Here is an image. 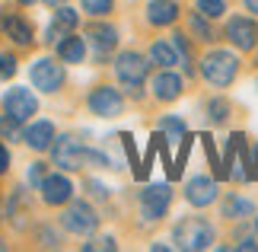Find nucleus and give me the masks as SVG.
<instances>
[{
    "label": "nucleus",
    "mask_w": 258,
    "mask_h": 252,
    "mask_svg": "<svg viewBox=\"0 0 258 252\" xmlns=\"http://www.w3.org/2000/svg\"><path fill=\"white\" fill-rule=\"evenodd\" d=\"M51 157H54V163H57V166H64V169L112 166V163H108V157H102V154H96V150L83 147L80 140H74V137H61L57 144H51Z\"/></svg>",
    "instance_id": "obj_1"
},
{
    "label": "nucleus",
    "mask_w": 258,
    "mask_h": 252,
    "mask_svg": "<svg viewBox=\"0 0 258 252\" xmlns=\"http://www.w3.org/2000/svg\"><path fill=\"white\" fill-rule=\"evenodd\" d=\"M172 239L178 249H188V252L211 249L214 246V227L204 217H182L172 230Z\"/></svg>",
    "instance_id": "obj_2"
},
{
    "label": "nucleus",
    "mask_w": 258,
    "mask_h": 252,
    "mask_svg": "<svg viewBox=\"0 0 258 252\" xmlns=\"http://www.w3.org/2000/svg\"><path fill=\"white\" fill-rule=\"evenodd\" d=\"M115 74L124 83L127 93L141 96V86H144L147 74H150V64H147V58L137 55V52H121V55L115 58Z\"/></svg>",
    "instance_id": "obj_3"
},
{
    "label": "nucleus",
    "mask_w": 258,
    "mask_h": 252,
    "mask_svg": "<svg viewBox=\"0 0 258 252\" xmlns=\"http://www.w3.org/2000/svg\"><path fill=\"white\" fill-rule=\"evenodd\" d=\"M236 70H239V61H236L233 52H211L201 61V74L214 86H230L236 80Z\"/></svg>",
    "instance_id": "obj_4"
},
{
    "label": "nucleus",
    "mask_w": 258,
    "mask_h": 252,
    "mask_svg": "<svg viewBox=\"0 0 258 252\" xmlns=\"http://www.w3.org/2000/svg\"><path fill=\"white\" fill-rule=\"evenodd\" d=\"M61 220H64V227L71 230V233H77V236H89V233H96V227H99L96 211L89 208L86 201H74V205L61 214Z\"/></svg>",
    "instance_id": "obj_5"
},
{
    "label": "nucleus",
    "mask_w": 258,
    "mask_h": 252,
    "mask_svg": "<svg viewBox=\"0 0 258 252\" xmlns=\"http://www.w3.org/2000/svg\"><path fill=\"white\" fill-rule=\"evenodd\" d=\"M29 77H32L35 89H42V93H54V89H61V83H64V70L57 61H51V58H38L32 64V70H29Z\"/></svg>",
    "instance_id": "obj_6"
},
{
    "label": "nucleus",
    "mask_w": 258,
    "mask_h": 252,
    "mask_svg": "<svg viewBox=\"0 0 258 252\" xmlns=\"http://www.w3.org/2000/svg\"><path fill=\"white\" fill-rule=\"evenodd\" d=\"M4 109H7V115L19 118V122H29V118L38 112V99L29 93L26 86H13V89H7V96H4Z\"/></svg>",
    "instance_id": "obj_7"
},
{
    "label": "nucleus",
    "mask_w": 258,
    "mask_h": 252,
    "mask_svg": "<svg viewBox=\"0 0 258 252\" xmlns=\"http://www.w3.org/2000/svg\"><path fill=\"white\" fill-rule=\"evenodd\" d=\"M169 201H172V188L169 185H147L141 191V211H144V217L147 220H160L166 214V208H169Z\"/></svg>",
    "instance_id": "obj_8"
},
{
    "label": "nucleus",
    "mask_w": 258,
    "mask_h": 252,
    "mask_svg": "<svg viewBox=\"0 0 258 252\" xmlns=\"http://www.w3.org/2000/svg\"><path fill=\"white\" fill-rule=\"evenodd\" d=\"M89 109H93V115L115 118V115H121L124 99H121V93H118V89H112V86H96L93 93H89Z\"/></svg>",
    "instance_id": "obj_9"
},
{
    "label": "nucleus",
    "mask_w": 258,
    "mask_h": 252,
    "mask_svg": "<svg viewBox=\"0 0 258 252\" xmlns=\"http://www.w3.org/2000/svg\"><path fill=\"white\" fill-rule=\"evenodd\" d=\"M226 38H230L236 48H242V52L255 48V42H258V26H255V19H249V16H233L230 23H226Z\"/></svg>",
    "instance_id": "obj_10"
},
{
    "label": "nucleus",
    "mask_w": 258,
    "mask_h": 252,
    "mask_svg": "<svg viewBox=\"0 0 258 252\" xmlns=\"http://www.w3.org/2000/svg\"><path fill=\"white\" fill-rule=\"evenodd\" d=\"M86 42L93 45V52L99 61H105L108 55H112V48L118 45V32L112 26H102V23H96V26H89L86 29Z\"/></svg>",
    "instance_id": "obj_11"
},
{
    "label": "nucleus",
    "mask_w": 258,
    "mask_h": 252,
    "mask_svg": "<svg viewBox=\"0 0 258 252\" xmlns=\"http://www.w3.org/2000/svg\"><path fill=\"white\" fill-rule=\"evenodd\" d=\"M185 198H188V205H195V208H207V205H214V198H217V182H214V179H207V176H195V179H188V185H185Z\"/></svg>",
    "instance_id": "obj_12"
},
{
    "label": "nucleus",
    "mask_w": 258,
    "mask_h": 252,
    "mask_svg": "<svg viewBox=\"0 0 258 252\" xmlns=\"http://www.w3.org/2000/svg\"><path fill=\"white\" fill-rule=\"evenodd\" d=\"M74 195V182L67 176H45V182H42V198H45V205H67Z\"/></svg>",
    "instance_id": "obj_13"
},
{
    "label": "nucleus",
    "mask_w": 258,
    "mask_h": 252,
    "mask_svg": "<svg viewBox=\"0 0 258 252\" xmlns=\"http://www.w3.org/2000/svg\"><path fill=\"white\" fill-rule=\"evenodd\" d=\"M153 93H156L160 103H172V99L182 96V77L172 74L169 67H163L160 74L153 77Z\"/></svg>",
    "instance_id": "obj_14"
},
{
    "label": "nucleus",
    "mask_w": 258,
    "mask_h": 252,
    "mask_svg": "<svg viewBox=\"0 0 258 252\" xmlns=\"http://www.w3.org/2000/svg\"><path fill=\"white\" fill-rule=\"evenodd\" d=\"M23 140H26L32 150H48V147L57 140V137H54V125H51V122H35V125H29V128L23 131Z\"/></svg>",
    "instance_id": "obj_15"
},
{
    "label": "nucleus",
    "mask_w": 258,
    "mask_h": 252,
    "mask_svg": "<svg viewBox=\"0 0 258 252\" xmlns=\"http://www.w3.org/2000/svg\"><path fill=\"white\" fill-rule=\"evenodd\" d=\"M147 19L153 26H172L178 19V7L172 0H153V4H147Z\"/></svg>",
    "instance_id": "obj_16"
},
{
    "label": "nucleus",
    "mask_w": 258,
    "mask_h": 252,
    "mask_svg": "<svg viewBox=\"0 0 258 252\" xmlns=\"http://www.w3.org/2000/svg\"><path fill=\"white\" fill-rule=\"evenodd\" d=\"M80 23V16L74 13L71 7H61L54 13V23H51V29H48V42H57V38H64L67 32H74V26Z\"/></svg>",
    "instance_id": "obj_17"
},
{
    "label": "nucleus",
    "mask_w": 258,
    "mask_h": 252,
    "mask_svg": "<svg viewBox=\"0 0 258 252\" xmlns=\"http://www.w3.org/2000/svg\"><path fill=\"white\" fill-rule=\"evenodd\" d=\"M57 55H61V61H67V64H80L86 58V38L64 35L61 45H57Z\"/></svg>",
    "instance_id": "obj_18"
},
{
    "label": "nucleus",
    "mask_w": 258,
    "mask_h": 252,
    "mask_svg": "<svg viewBox=\"0 0 258 252\" xmlns=\"http://www.w3.org/2000/svg\"><path fill=\"white\" fill-rule=\"evenodd\" d=\"M150 58H153V64H160V67H175V64H182V58H178V52H175L172 42H153Z\"/></svg>",
    "instance_id": "obj_19"
},
{
    "label": "nucleus",
    "mask_w": 258,
    "mask_h": 252,
    "mask_svg": "<svg viewBox=\"0 0 258 252\" xmlns=\"http://www.w3.org/2000/svg\"><path fill=\"white\" fill-rule=\"evenodd\" d=\"M4 32L13 38L16 45H29L32 42V26L26 23V19H19V16H10L7 23H4Z\"/></svg>",
    "instance_id": "obj_20"
},
{
    "label": "nucleus",
    "mask_w": 258,
    "mask_h": 252,
    "mask_svg": "<svg viewBox=\"0 0 258 252\" xmlns=\"http://www.w3.org/2000/svg\"><path fill=\"white\" fill-rule=\"evenodd\" d=\"M255 211V205L249 198H242V195H230L223 201V217H233V220H242V217H249Z\"/></svg>",
    "instance_id": "obj_21"
},
{
    "label": "nucleus",
    "mask_w": 258,
    "mask_h": 252,
    "mask_svg": "<svg viewBox=\"0 0 258 252\" xmlns=\"http://www.w3.org/2000/svg\"><path fill=\"white\" fill-rule=\"evenodd\" d=\"M204 150H207V160H211V166H214V176L217 179H230V173H226V166H223V160L217 157V147H214V137L211 134H204Z\"/></svg>",
    "instance_id": "obj_22"
},
{
    "label": "nucleus",
    "mask_w": 258,
    "mask_h": 252,
    "mask_svg": "<svg viewBox=\"0 0 258 252\" xmlns=\"http://www.w3.org/2000/svg\"><path fill=\"white\" fill-rule=\"evenodd\" d=\"M160 128H163V134H166V140H182L188 131H185V122L182 118H163L160 122Z\"/></svg>",
    "instance_id": "obj_23"
},
{
    "label": "nucleus",
    "mask_w": 258,
    "mask_h": 252,
    "mask_svg": "<svg viewBox=\"0 0 258 252\" xmlns=\"http://www.w3.org/2000/svg\"><path fill=\"white\" fill-rule=\"evenodd\" d=\"M188 26H191V32L201 38V42H214V29L204 23L201 13H191V16H188Z\"/></svg>",
    "instance_id": "obj_24"
},
{
    "label": "nucleus",
    "mask_w": 258,
    "mask_h": 252,
    "mask_svg": "<svg viewBox=\"0 0 258 252\" xmlns=\"http://www.w3.org/2000/svg\"><path fill=\"white\" fill-rule=\"evenodd\" d=\"M198 13L207 19H220L226 13V4L223 0H198Z\"/></svg>",
    "instance_id": "obj_25"
},
{
    "label": "nucleus",
    "mask_w": 258,
    "mask_h": 252,
    "mask_svg": "<svg viewBox=\"0 0 258 252\" xmlns=\"http://www.w3.org/2000/svg\"><path fill=\"white\" fill-rule=\"evenodd\" d=\"M207 118H211L214 125H223L226 118H230V106H226L223 99H211V103H207Z\"/></svg>",
    "instance_id": "obj_26"
},
{
    "label": "nucleus",
    "mask_w": 258,
    "mask_h": 252,
    "mask_svg": "<svg viewBox=\"0 0 258 252\" xmlns=\"http://www.w3.org/2000/svg\"><path fill=\"white\" fill-rule=\"evenodd\" d=\"M172 45H175V52H178V58H182V64H185V70L191 74V48H188V38L182 35V32H175L172 35Z\"/></svg>",
    "instance_id": "obj_27"
},
{
    "label": "nucleus",
    "mask_w": 258,
    "mask_h": 252,
    "mask_svg": "<svg viewBox=\"0 0 258 252\" xmlns=\"http://www.w3.org/2000/svg\"><path fill=\"white\" fill-rule=\"evenodd\" d=\"M0 134H4L7 140H16L19 137V118H13V115L0 118Z\"/></svg>",
    "instance_id": "obj_28"
},
{
    "label": "nucleus",
    "mask_w": 258,
    "mask_h": 252,
    "mask_svg": "<svg viewBox=\"0 0 258 252\" xmlns=\"http://www.w3.org/2000/svg\"><path fill=\"white\" fill-rule=\"evenodd\" d=\"M83 10L93 16H105L108 10H112V0H83Z\"/></svg>",
    "instance_id": "obj_29"
},
{
    "label": "nucleus",
    "mask_w": 258,
    "mask_h": 252,
    "mask_svg": "<svg viewBox=\"0 0 258 252\" xmlns=\"http://www.w3.org/2000/svg\"><path fill=\"white\" fill-rule=\"evenodd\" d=\"M16 74V58L13 55H0V77H13Z\"/></svg>",
    "instance_id": "obj_30"
},
{
    "label": "nucleus",
    "mask_w": 258,
    "mask_h": 252,
    "mask_svg": "<svg viewBox=\"0 0 258 252\" xmlns=\"http://www.w3.org/2000/svg\"><path fill=\"white\" fill-rule=\"evenodd\" d=\"M45 176H48L45 163H32V166H29V182H32V185H42V182H45Z\"/></svg>",
    "instance_id": "obj_31"
},
{
    "label": "nucleus",
    "mask_w": 258,
    "mask_h": 252,
    "mask_svg": "<svg viewBox=\"0 0 258 252\" xmlns=\"http://www.w3.org/2000/svg\"><path fill=\"white\" fill-rule=\"evenodd\" d=\"M121 144H124V154H127V160H131V166L137 169V166H141V163H137V150H134V137L127 134V131H124V134H121Z\"/></svg>",
    "instance_id": "obj_32"
},
{
    "label": "nucleus",
    "mask_w": 258,
    "mask_h": 252,
    "mask_svg": "<svg viewBox=\"0 0 258 252\" xmlns=\"http://www.w3.org/2000/svg\"><path fill=\"white\" fill-rule=\"evenodd\" d=\"M83 249H105V252H112L115 249V239L112 236H102V239H96V243H86Z\"/></svg>",
    "instance_id": "obj_33"
},
{
    "label": "nucleus",
    "mask_w": 258,
    "mask_h": 252,
    "mask_svg": "<svg viewBox=\"0 0 258 252\" xmlns=\"http://www.w3.org/2000/svg\"><path fill=\"white\" fill-rule=\"evenodd\" d=\"M7 166H10V150H7L4 144H0V176L7 173Z\"/></svg>",
    "instance_id": "obj_34"
},
{
    "label": "nucleus",
    "mask_w": 258,
    "mask_h": 252,
    "mask_svg": "<svg viewBox=\"0 0 258 252\" xmlns=\"http://www.w3.org/2000/svg\"><path fill=\"white\" fill-rule=\"evenodd\" d=\"M236 249H258V243H255L252 236H245V239H239V246H236Z\"/></svg>",
    "instance_id": "obj_35"
},
{
    "label": "nucleus",
    "mask_w": 258,
    "mask_h": 252,
    "mask_svg": "<svg viewBox=\"0 0 258 252\" xmlns=\"http://www.w3.org/2000/svg\"><path fill=\"white\" fill-rule=\"evenodd\" d=\"M245 7H249V13H258V0H242Z\"/></svg>",
    "instance_id": "obj_36"
},
{
    "label": "nucleus",
    "mask_w": 258,
    "mask_h": 252,
    "mask_svg": "<svg viewBox=\"0 0 258 252\" xmlns=\"http://www.w3.org/2000/svg\"><path fill=\"white\" fill-rule=\"evenodd\" d=\"M42 4H48V7H64L67 0H42Z\"/></svg>",
    "instance_id": "obj_37"
},
{
    "label": "nucleus",
    "mask_w": 258,
    "mask_h": 252,
    "mask_svg": "<svg viewBox=\"0 0 258 252\" xmlns=\"http://www.w3.org/2000/svg\"><path fill=\"white\" fill-rule=\"evenodd\" d=\"M19 4H35V0H19Z\"/></svg>",
    "instance_id": "obj_38"
},
{
    "label": "nucleus",
    "mask_w": 258,
    "mask_h": 252,
    "mask_svg": "<svg viewBox=\"0 0 258 252\" xmlns=\"http://www.w3.org/2000/svg\"><path fill=\"white\" fill-rule=\"evenodd\" d=\"M0 252H4V239H0Z\"/></svg>",
    "instance_id": "obj_39"
},
{
    "label": "nucleus",
    "mask_w": 258,
    "mask_h": 252,
    "mask_svg": "<svg viewBox=\"0 0 258 252\" xmlns=\"http://www.w3.org/2000/svg\"><path fill=\"white\" fill-rule=\"evenodd\" d=\"M255 230H258V217H255Z\"/></svg>",
    "instance_id": "obj_40"
}]
</instances>
